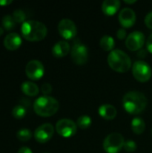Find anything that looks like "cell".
Listing matches in <instances>:
<instances>
[{
  "label": "cell",
  "mask_w": 152,
  "mask_h": 153,
  "mask_svg": "<svg viewBox=\"0 0 152 153\" xmlns=\"http://www.w3.org/2000/svg\"><path fill=\"white\" fill-rule=\"evenodd\" d=\"M76 125L81 129H87L91 125V118L90 116H87V115L81 116L80 117H78L76 121Z\"/></svg>",
  "instance_id": "7402d4cb"
},
{
  "label": "cell",
  "mask_w": 152,
  "mask_h": 153,
  "mask_svg": "<svg viewBox=\"0 0 152 153\" xmlns=\"http://www.w3.org/2000/svg\"><path fill=\"white\" fill-rule=\"evenodd\" d=\"M148 100L146 96L136 91H129L123 97V106L125 109L133 115L142 113L147 107Z\"/></svg>",
  "instance_id": "6da1fadb"
},
{
  "label": "cell",
  "mask_w": 152,
  "mask_h": 153,
  "mask_svg": "<svg viewBox=\"0 0 152 153\" xmlns=\"http://www.w3.org/2000/svg\"><path fill=\"white\" fill-rule=\"evenodd\" d=\"M136 148H137V145H136L134 141L128 140V141L125 142L124 149L125 150V152H135Z\"/></svg>",
  "instance_id": "484cf974"
},
{
  "label": "cell",
  "mask_w": 152,
  "mask_h": 153,
  "mask_svg": "<svg viewBox=\"0 0 152 153\" xmlns=\"http://www.w3.org/2000/svg\"><path fill=\"white\" fill-rule=\"evenodd\" d=\"M16 22H14L13 15L6 14L2 18V26L5 30H11L15 27Z\"/></svg>",
  "instance_id": "44dd1931"
},
{
  "label": "cell",
  "mask_w": 152,
  "mask_h": 153,
  "mask_svg": "<svg viewBox=\"0 0 152 153\" xmlns=\"http://www.w3.org/2000/svg\"><path fill=\"white\" fill-rule=\"evenodd\" d=\"M116 36H117V38H118L119 39H125V37L127 36V33H126L125 29H123V28L119 29V30H117V32H116Z\"/></svg>",
  "instance_id": "f1b7e54d"
},
{
  "label": "cell",
  "mask_w": 152,
  "mask_h": 153,
  "mask_svg": "<svg viewBox=\"0 0 152 153\" xmlns=\"http://www.w3.org/2000/svg\"><path fill=\"white\" fill-rule=\"evenodd\" d=\"M146 48L149 52L152 53V33L149 36V38L146 41Z\"/></svg>",
  "instance_id": "f546056e"
},
{
  "label": "cell",
  "mask_w": 152,
  "mask_h": 153,
  "mask_svg": "<svg viewBox=\"0 0 152 153\" xmlns=\"http://www.w3.org/2000/svg\"><path fill=\"white\" fill-rule=\"evenodd\" d=\"M59 34L65 39H71L77 34V28L75 23L67 18L62 19L57 26Z\"/></svg>",
  "instance_id": "8fae6325"
},
{
  "label": "cell",
  "mask_w": 152,
  "mask_h": 153,
  "mask_svg": "<svg viewBox=\"0 0 152 153\" xmlns=\"http://www.w3.org/2000/svg\"><path fill=\"white\" fill-rule=\"evenodd\" d=\"M133 74L137 81L145 82L151 79L152 69L147 62L143 60H138L133 65Z\"/></svg>",
  "instance_id": "52a82bcc"
},
{
  "label": "cell",
  "mask_w": 152,
  "mask_h": 153,
  "mask_svg": "<svg viewBox=\"0 0 152 153\" xmlns=\"http://www.w3.org/2000/svg\"><path fill=\"white\" fill-rule=\"evenodd\" d=\"M99 114L101 117L107 120H112L116 117V108L110 104H103L99 108Z\"/></svg>",
  "instance_id": "e0dca14e"
},
{
  "label": "cell",
  "mask_w": 152,
  "mask_h": 153,
  "mask_svg": "<svg viewBox=\"0 0 152 153\" xmlns=\"http://www.w3.org/2000/svg\"><path fill=\"white\" fill-rule=\"evenodd\" d=\"M13 18L14 20V22L16 23H21V22H26V14L25 13L21 10V9H16L14 10V12L13 13Z\"/></svg>",
  "instance_id": "d4e9b609"
},
{
  "label": "cell",
  "mask_w": 152,
  "mask_h": 153,
  "mask_svg": "<svg viewBox=\"0 0 152 153\" xmlns=\"http://www.w3.org/2000/svg\"><path fill=\"white\" fill-rule=\"evenodd\" d=\"M26 113H27V109L22 105H17L12 110V115L16 119L23 118L26 116Z\"/></svg>",
  "instance_id": "cb8c5ba5"
},
{
  "label": "cell",
  "mask_w": 152,
  "mask_h": 153,
  "mask_svg": "<svg viewBox=\"0 0 152 153\" xmlns=\"http://www.w3.org/2000/svg\"><path fill=\"white\" fill-rule=\"evenodd\" d=\"M45 73V68L43 64L39 60H30L25 67V74L27 77L30 80L37 81L39 80Z\"/></svg>",
  "instance_id": "30bf717a"
},
{
  "label": "cell",
  "mask_w": 152,
  "mask_h": 153,
  "mask_svg": "<svg viewBox=\"0 0 152 153\" xmlns=\"http://www.w3.org/2000/svg\"><path fill=\"white\" fill-rule=\"evenodd\" d=\"M22 45V38L18 33L12 32L6 35L4 39V46L7 50L14 51Z\"/></svg>",
  "instance_id": "5bb4252c"
},
{
  "label": "cell",
  "mask_w": 152,
  "mask_h": 153,
  "mask_svg": "<svg viewBox=\"0 0 152 153\" xmlns=\"http://www.w3.org/2000/svg\"><path fill=\"white\" fill-rule=\"evenodd\" d=\"M125 3H126V4H134V3H136V0H132V1L125 0Z\"/></svg>",
  "instance_id": "836d02e7"
},
{
  "label": "cell",
  "mask_w": 152,
  "mask_h": 153,
  "mask_svg": "<svg viewBox=\"0 0 152 153\" xmlns=\"http://www.w3.org/2000/svg\"><path fill=\"white\" fill-rule=\"evenodd\" d=\"M144 43H145V36L142 31L139 30H134L131 32L125 39L126 48L131 51L141 50Z\"/></svg>",
  "instance_id": "9c48e42d"
},
{
  "label": "cell",
  "mask_w": 152,
  "mask_h": 153,
  "mask_svg": "<svg viewBox=\"0 0 152 153\" xmlns=\"http://www.w3.org/2000/svg\"><path fill=\"white\" fill-rule=\"evenodd\" d=\"M118 20L120 22V24L125 27V28H129L132 27L135 22H136V14L135 12L130 8V7H125L123 8L118 15Z\"/></svg>",
  "instance_id": "4fadbf2b"
},
{
  "label": "cell",
  "mask_w": 152,
  "mask_h": 153,
  "mask_svg": "<svg viewBox=\"0 0 152 153\" xmlns=\"http://www.w3.org/2000/svg\"><path fill=\"white\" fill-rule=\"evenodd\" d=\"M3 33H4V28L3 27H0V36L3 35Z\"/></svg>",
  "instance_id": "e575fe53"
},
{
  "label": "cell",
  "mask_w": 152,
  "mask_h": 153,
  "mask_svg": "<svg viewBox=\"0 0 152 153\" xmlns=\"http://www.w3.org/2000/svg\"><path fill=\"white\" fill-rule=\"evenodd\" d=\"M71 57L72 60L78 65H83L87 63L89 59L88 48L82 43L80 39H76L71 48Z\"/></svg>",
  "instance_id": "8992f818"
},
{
  "label": "cell",
  "mask_w": 152,
  "mask_h": 153,
  "mask_svg": "<svg viewBox=\"0 0 152 153\" xmlns=\"http://www.w3.org/2000/svg\"><path fill=\"white\" fill-rule=\"evenodd\" d=\"M70 51H71V46L65 40H60V41L56 42L54 45L53 48H52V54H53V56H56V57H57V58L64 57Z\"/></svg>",
  "instance_id": "9a60e30c"
},
{
  "label": "cell",
  "mask_w": 152,
  "mask_h": 153,
  "mask_svg": "<svg viewBox=\"0 0 152 153\" xmlns=\"http://www.w3.org/2000/svg\"><path fill=\"white\" fill-rule=\"evenodd\" d=\"M17 153H32L31 150L28 147H22L21 149H19V151Z\"/></svg>",
  "instance_id": "4dcf8cb0"
},
{
  "label": "cell",
  "mask_w": 152,
  "mask_h": 153,
  "mask_svg": "<svg viewBox=\"0 0 152 153\" xmlns=\"http://www.w3.org/2000/svg\"><path fill=\"white\" fill-rule=\"evenodd\" d=\"M109 66L118 73H126L132 67V61L129 56L121 49H114L108 56Z\"/></svg>",
  "instance_id": "277c9868"
},
{
  "label": "cell",
  "mask_w": 152,
  "mask_h": 153,
  "mask_svg": "<svg viewBox=\"0 0 152 153\" xmlns=\"http://www.w3.org/2000/svg\"><path fill=\"white\" fill-rule=\"evenodd\" d=\"M16 137L18 140L22 142H27L31 139L32 137V133L30 129L28 128H22L16 133Z\"/></svg>",
  "instance_id": "603a6c76"
},
{
  "label": "cell",
  "mask_w": 152,
  "mask_h": 153,
  "mask_svg": "<svg viewBox=\"0 0 152 153\" xmlns=\"http://www.w3.org/2000/svg\"><path fill=\"white\" fill-rule=\"evenodd\" d=\"M125 138L119 133L109 134L103 142V148L107 153H118L124 148Z\"/></svg>",
  "instance_id": "5b68a950"
},
{
  "label": "cell",
  "mask_w": 152,
  "mask_h": 153,
  "mask_svg": "<svg viewBox=\"0 0 152 153\" xmlns=\"http://www.w3.org/2000/svg\"><path fill=\"white\" fill-rule=\"evenodd\" d=\"M145 24H146V26H147L149 29L152 30V11L151 12H150V13L146 15V17H145Z\"/></svg>",
  "instance_id": "83f0119b"
},
{
  "label": "cell",
  "mask_w": 152,
  "mask_h": 153,
  "mask_svg": "<svg viewBox=\"0 0 152 153\" xmlns=\"http://www.w3.org/2000/svg\"><path fill=\"white\" fill-rule=\"evenodd\" d=\"M40 91L44 94V96H48V94L51 93V91H52V86L49 83H43L41 85Z\"/></svg>",
  "instance_id": "4316f807"
},
{
  "label": "cell",
  "mask_w": 152,
  "mask_h": 153,
  "mask_svg": "<svg viewBox=\"0 0 152 153\" xmlns=\"http://www.w3.org/2000/svg\"><path fill=\"white\" fill-rule=\"evenodd\" d=\"M54 132H55L54 126L49 123H46L39 126L35 130L34 138L39 143H46L53 137Z\"/></svg>",
  "instance_id": "7c38bea8"
},
{
  "label": "cell",
  "mask_w": 152,
  "mask_h": 153,
  "mask_svg": "<svg viewBox=\"0 0 152 153\" xmlns=\"http://www.w3.org/2000/svg\"><path fill=\"white\" fill-rule=\"evenodd\" d=\"M33 109L39 117H52L58 111L59 102L51 96H41L34 101Z\"/></svg>",
  "instance_id": "3957f363"
},
{
  "label": "cell",
  "mask_w": 152,
  "mask_h": 153,
  "mask_svg": "<svg viewBox=\"0 0 152 153\" xmlns=\"http://www.w3.org/2000/svg\"><path fill=\"white\" fill-rule=\"evenodd\" d=\"M100 47L105 50V51H109L111 52L112 50H114V47H115V40L113 39V37H111L110 35H104L99 41Z\"/></svg>",
  "instance_id": "ffe728a7"
},
{
  "label": "cell",
  "mask_w": 152,
  "mask_h": 153,
  "mask_svg": "<svg viewBox=\"0 0 152 153\" xmlns=\"http://www.w3.org/2000/svg\"><path fill=\"white\" fill-rule=\"evenodd\" d=\"M21 89H22V91L29 97L37 96L39 94V89L37 86V84H35L32 82H29V81L22 82Z\"/></svg>",
  "instance_id": "ac0fdd59"
},
{
  "label": "cell",
  "mask_w": 152,
  "mask_h": 153,
  "mask_svg": "<svg viewBox=\"0 0 152 153\" xmlns=\"http://www.w3.org/2000/svg\"><path fill=\"white\" fill-rule=\"evenodd\" d=\"M12 0H2L0 1V5H8L12 3Z\"/></svg>",
  "instance_id": "d6a6232c"
},
{
  "label": "cell",
  "mask_w": 152,
  "mask_h": 153,
  "mask_svg": "<svg viewBox=\"0 0 152 153\" xmlns=\"http://www.w3.org/2000/svg\"><path fill=\"white\" fill-rule=\"evenodd\" d=\"M146 55H147V51H146V50L141 49V50H139V52H138V56H139L141 58H142V57L146 56Z\"/></svg>",
  "instance_id": "1f68e13d"
},
{
  "label": "cell",
  "mask_w": 152,
  "mask_h": 153,
  "mask_svg": "<svg viewBox=\"0 0 152 153\" xmlns=\"http://www.w3.org/2000/svg\"><path fill=\"white\" fill-rule=\"evenodd\" d=\"M77 127L78 126L76 123L68 118L60 119L56 125V130L57 134L64 138H69L73 136L76 134Z\"/></svg>",
  "instance_id": "ba28073f"
},
{
  "label": "cell",
  "mask_w": 152,
  "mask_h": 153,
  "mask_svg": "<svg viewBox=\"0 0 152 153\" xmlns=\"http://www.w3.org/2000/svg\"><path fill=\"white\" fill-rule=\"evenodd\" d=\"M131 127H132V130H133V132L134 134H142L145 131L146 125H145L144 120L142 117H134L132 120Z\"/></svg>",
  "instance_id": "d6986e66"
},
{
  "label": "cell",
  "mask_w": 152,
  "mask_h": 153,
  "mask_svg": "<svg viewBox=\"0 0 152 153\" xmlns=\"http://www.w3.org/2000/svg\"><path fill=\"white\" fill-rule=\"evenodd\" d=\"M22 35L28 41H40L47 34V29L44 23L39 21L29 20L22 24Z\"/></svg>",
  "instance_id": "7a4b0ae2"
},
{
  "label": "cell",
  "mask_w": 152,
  "mask_h": 153,
  "mask_svg": "<svg viewBox=\"0 0 152 153\" xmlns=\"http://www.w3.org/2000/svg\"><path fill=\"white\" fill-rule=\"evenodd\" d=\"M120 1L119 0H105L102 3L101 9L102 12L106 15H114L119 9L120 7Z\"/></svg>",
  "instance_id": "2e32d148"
}]
</instances>
